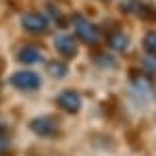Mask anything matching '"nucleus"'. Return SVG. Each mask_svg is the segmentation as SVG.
I'll list each match as a JSON object with an SVG mask.
<instances>
[{
  "mask_svg": "<svg viewBox=\"0 0 156 156\" xmlns=\"http://www.w3.org/2000/svg\"><path fill=\"white\" fill-rule=\"evenodd\" d=\"M73 25H75V34L77 37L83 42V44H96L100 40V29H98L94 23H90L85 17H75L73 19Z\"/></svg>",
  "mask_w": 156,
  "mask_h": 156,
  "instance_id": "obj_1",
  "label": "nucleus"
},
{
  "mask_svg": "<svg viewBox=\"0 0 156 156\" xmlns=\"http://www.w3.org/2000/svg\"><path fill=\"white\" fill-rule=\"evenodd\" d=\"M56 102H58V106L62 108V110H67V112H71V115H75V112L81 108V96H79L77 92H73V90L60 92Z\"/></svg>",
  "mask_w": 156,
  "mask_h": 156,
  "instance_id": "obj_5",
  "label": "nucleus"
},
{
  "mask_svg": "<svg viewBox=\"0 0 156 156\" xmlns=\"http://www.w3.org/2000/svg\"><path fill=\"white\" fill-rule=\"evenodd\" d=\"M54 48H56V52L62 54L65 58H73V56L77 54V42H75L69 34H60V36H56V40H54Z\"/></svg>",
  "mask_w": 156,
  "mask_h": 156,
  "instance_id": "obj_6",
  "label": "nucleus"
},
{
  "mask_svg": "<svg viewBox=\"0 0 156 156\" xmlns=\"http://www.w3.org/2000/svg\"><path fill=\"white\" fill-rule=\"evenodd\" d=\"M11 83L17 90L31 92V90H37L42 85V79H40V75H36V73H31V71H17V73H12Z\"/></svg>",
  "mask_w": 156,
  "mask_h": 156,
  "instance_id": "obj_2",
  "label": "nucleus"
},
{
  "mask_svg": "<svg viewBox=\"0 0 156 156\" xmlns=\"http://www.w3.org/2000/svg\"><path fill=\"white\" fill-rule=\"evenodd\" d=\"M29 129L42 137H54L58 133V123L52 117H37L29 123Z\"/></svg>",
  "mask_w": 156,
  "mask_h": 156,
  "instance_id": "obj_3",
  "label": "nucleus"
},
{
  "mask_svg": "<svg viewBox=\"0 0 156 156\" xmlns=\"http://www.w3.org/2000/svg\"><path fill=\"white\" fill-rule=\"evenodd\" d=\"M108 44H110V48L117 50V52H125L127 46H129V40H127V36H123V34H119V31H115L112 36L108 37Z\"/></svg>",
  "mask_w": 156,
  "mask_h": 156,
  "instance_id": "obj_8",
  "label": "nucleus"
},
{
  "mask_svg": "<svg viewBox=\"0 0 156 156\" xmlns=\"http://www.w3.org/2000/svg\"><path fill=\"white\" fill-rule=\"evenodd\" d=\"M6 146H9V137H6V133H4L2 125H0V150H4Z\"/></svg>",
  "mask_w": 156,
  "mask_h": 156,
  "instance_id": "obj_12",
  "label": "nucleus"
},
{
  "mask_svg": "<svg viewBox=\"0 0 156 156\" xmlns=\"http://www.w3.org/2000/svg\"><path fill=\"white\" fill-rule=\"evenodd\" d=\"M144 46L152 56H156V34H148L144 37Z\"/></svg>",
  "mask_w": 156,
  "mask_h": 156,
  "instance_id": "obj_10",
  "label": "nucleus"
},
{
  "mask_svg": "<svg viewBox=\"0 0 156 156\" xmlns=\"http://www.w3.org/2000/svg\"><path fill=\"white\" fill-rule=\"evenodd\" d=\"M21 25L29 34H44L48 29V19L40 12H25L21 17Z\"/></svg>",
  "mask_w": 156,
  "mask_h": 156,
  "instance_id": "obj_4",
  "label": "nucleus"
},
{
  "mask_svg": "<svg viewBox=\"0 0 156 156\" xmlns=\"http://www.w3.org/2000/svg\"><path fill=\"white\" fill-rule=\"evenodd\" d=\"M17 58L23 65H37V62H42V52L36 46H23V48L19 50Z\"/></svg>",
  "mask_w": 156,
  "mask_h": 156,
  "instance_id": "obj_7",
  "label": "nucleus"
},
{
  "mask_svg": "<svg viewBox=\"0 0 156 156\" xmlns=\"http://www.w3.org/2000/svg\"><path fill=\"white\" fill-rule=\"evenodd\" d=\"M67 73H69V69H67V65H65V62H58V60L48 62V75H52L54 79H62Z\"/></svg>",
  "mask_w": 156,
  "mask_h": 156,
  "instance_id": "obj_9",
  "label": "nucleus"
},
{
  "mask_svg": "<svg viewBox=\"0 0 156 156\" xmlns=\"http://www.w3.org/2000/svg\"><path fill=\"white\" fill-rule=\"evenodd\" d=\"M144 69L150 73V75H154V77H156V56H152V58H146V60H144Z\"/></svg>",
  "mask_w": 156,
  "mask_h": 156,
  "instance_id": "obj_11",
  "label": "nucleus"
}]
</instances>
